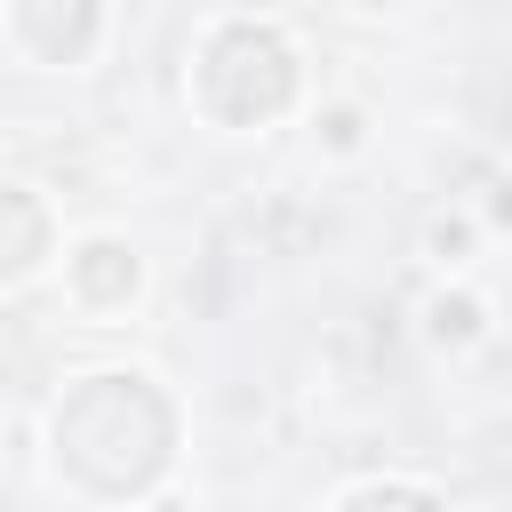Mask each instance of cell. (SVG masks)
I'll return each instance as SVG.
<instances>
[{"label":"cell","instance_id":"cell-6","mask_svg":"<svg viewBox=\"0 0 512 512\" xmlns=\"http://www.w3.org/2000/svg\"><path fill=\"white\" fill-rule=\"evenodd\" d=\"M344 512H440L432 496H408V488H368V496H352Z\"/></svg>","mask_w":512,"mask_h":512},{"label":"cell","instance_id":"cell-4","mask_svg":"<svg viewBox=\"0 0 512 512\" xmlns=\"http://www.w3.org/2000/svg\"><path fill=\"white\" fill-rule=\"evenodd\" d=\"M40 248H48V216H40L24 192H0V280L32 272V264H40Z\"/></svg>","mask_w":512,"mask_h":512},{"label":"cell","instance_id":"cell-5","mask_svg":"<svg viewBox=\"0 0 512 512\" xmlns=\"http://www.w3.org/2000/svg\"><path fill=\"white\" fill-rule=\"evenodd\" d=\"M80 296H96V304H112V296H128L136 288V256H120L112 240H96V248H80Z\"/></svg>","mask_w":512,"mask_h":512},{"label":"cell","instance_id":"cell-3","mask_svg":"<svg viewBox=\"0 0 512 512\" xmlns=\"http://www.w3.org/2000/svg\"><path fill=\"white\" fill-rule=\"evenodd\" d=\"M16 32H24L32 56L72 64V56L96 40V0H16Z\"/></svg>","mask_w":512,"mask_h":512},{"label":"cell","instance_id":"cell-2","mask_svg":"<svg viewBox=\"0 0 512 512\" xmlns=\"http://www.w3.org/2000/svg\"><path fill=\"white\" fill-rule=\"evenodd\" d=\"M288 96H296V64H288V48H280L272 32L232 24V32H216V40L200 48V104H208L216 120L256 128V120H272Z\"/></svg>","mask_w":512,"mask_h":512},{"label":"cell","instance_id":"cell-7","mask_svg":"<svg viewBox=\"0 0 512 512\" xmlns=\"http://www.w3.org/2000/svg\"><path fill=\"white\" fill-rule=\"evenodd\" d=\"M472 320H480V312H472L464 296H456V304H432V328H440V336H472Z\"/></svg>","mask_w":512,"mask_h":512},{"label":"cell","instance_id":"cell-1","mask_svg":"<svg viewBox=\"0 0 512 512\" xmlns=\"http://www.w3.org/2000/svg\"><path fill=\"white\" fill-rule=\"evenodd\" d=\"M56 456L104 488L128 496L168 464V408L136 384V376H88L64 408H56Z\"/></svg>","mask_w":512,"mask_h":512}]
</instances>
